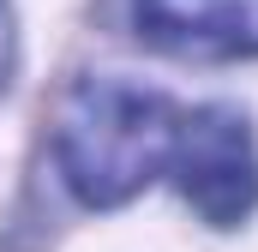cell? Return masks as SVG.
<instances>
[{"mask_svg": "<svg viewBox=\"0 0 258 252\" xmlns=\"http://www.w3.org/2000/svg\"><path fill=\"white\" fill-rule=\"evenodd\" d=\"M174 174H180V192L204 222L216 228H234L240 216L258 210V138L246 114L210 102V108H192L174 126Z\"/></svg>", "mask_w": 258, "mask_h": 252, "instance_id": "cell-2", "label": "cell"}, {"mask_svg": "<svg viewBox=\"0 0 258 252\" xmlns=\"http://www.w3.org/2000/svg\"><path fill=\"white\" fill-rule=\"evenodd\" d=\"M12 54H18V36H12V12H6V0H0V90H6V78H12Z\"/></svg>", "mask_w": 258, "mask_h": 252, "instance_id": "cell-4", "label": "cell"}, {"mask_svg": "<svg viewBox=\"0 0 258 252\" xmlns=\"http://www.w3.org/2000/svg\"><path fill=\"white\" fill-rule=\"evenodd\" d=\"M150 48L180 60H246L258 54V0H126Z\"/></svg>", "mask_w": 258, "mask_h": 252, "instance_id": "cell-3", "label": "cell"}, {"mask_svg": "<svg viewBox=\"0 0 258 252\" xmlns=\"http://www.w3.org/2000/svg\"><path fill=\"white\" fill-rule=\"evenodd\" d=\"M174 126L162 90L126 78H78L54 114V162L90 210H114L162 174L174 156Z\"/></svg>", "mask_w": 258, "mask_h": 252, "instance_id": "cell-1", "label": "cell"}]
</instances>
